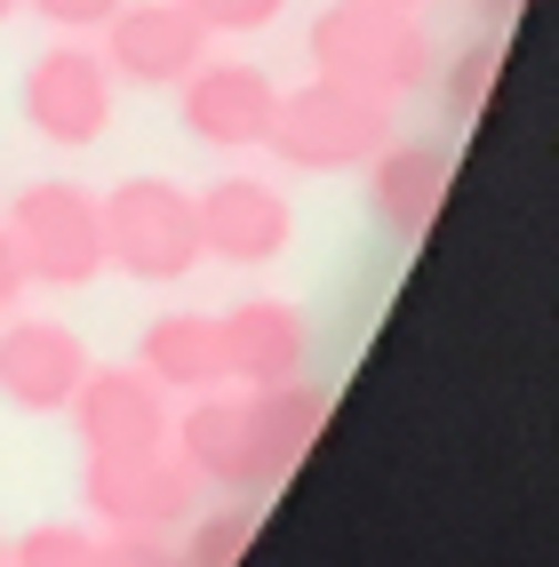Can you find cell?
<instances>
[{
  "instance_id": "cell-1",
  "label": "cell",
  "mask_w": 559,
  "mask_h": 567,
  "mask_svg": "<svg viewBox=\"0 0 559 567\" xmlns=\"http://www.w3.org/2000/svg\"><path fill=\"white\" fill-rule=\"evenodd\" d=\"M304 49H312L320 81L360 89L376 104H400V96L432 89V72H439V49H432L424 17L384 9V0H328L312 17V32H304Z\"/></svg>"
},
{
  "instance_id": "cell-9",
  "label": "cell",
  "mask_w": 559,
  "mask_h": 567,
  "mask_svg": "<svg viewBox=\"0 0 559 567\" xmlns=\"http://www.w3.org/2000/svg\"><path fill=\"white\" fill-rule=\"evenodd\" d=\"M193 208H200V256L240 264V272L280 264L296 240V208L272 176H216L208 193H193Z\"/></svg>"
},
{
  "instance_id": "cell-27",
  "label": "cell",
  "mask_w": 559,
  "mask_h": 567,
  "mask_svg": "<svg viewBox=\"0 0 559 567\" xmlns=\"http://www.w3.org/2000/svg\"><path fill=\"white\" fill-rule=\"evenodd\" d=\"M0 567H9V544H0Z\"/></svg>"
},
{
  "instance_id": "cell-5",
  "label": "cell",
  "mask_w": 559,
  "mask_h": 567,
  "mask_svg": "<svg viewBox=\"0 0 559 567\" xmlns=\"http://www.w3.org/2000/svg\"><path fill=\"white\" fill-rule=\"evenodd\" d=\"M81 504L104 519V536H176L200 512V480L176 464V447H153V456H89Z\"/></svg>"
},
{
  "instance_id": "cell-4",
  "label": "cell",
  "mask_w": 559,
  "mask_h": 567,
  "mask_svg": "<svg viewBox=\"0 0 559 567\" xmlns=\"http://www.w3.org/2000/svg\"><path fill=\"white\" fill-rule=\"evenodd\" d=\"M9 240L24 256V280L41 288H89L104 272V224H96V193L72 176H41L9 200Z\"/></svg>"
},
{
  "instance_id": "cell-25",
  "label": "cell",
  "mask_w": 559,
  "mask_h": 567,
  "mask_svg": "<svg viewBox=\"0 0 559 567\" xmlns=\"http://www.w3.org/2000/svg\"><path fill=\"white\" fill-rule=\"evenodd\" d=\"M384 9H416V17H424V9H432V0H384Z\"/></svg>"
},
{
  "instance_id": "cell-11",
  "label": "cell",
  "mask_w": 559,
  "mask_h": 567,
  "mask_svg": "<svg viewBox=\"0 0 559 567\" xmlns=\"http://www.w3.org/2000/svg\"><path fill=\"white\" fill-rule=\"evenodd\" d=\"M64 415L89 456H153V447H168V400L144 368H89Z\"/></svg>"
},
{
  "instance_id": "cell-18",
  "label": "cell",
  "mask_w": 559,
  "mask_h": 567,
  "mask_svg": "<svg viewBox=\"0 0 559 567\" xmlns=\"http://www.w3.org/2000/svg\"><path fill=\"white\" fill-rule=\"evenodd\" d=\"M496 72H504V32H479V41L439 72V112L447 121H479L496 96Z\"/></svg>"
},
{
  "instance_id": "cell-19",
  "label": "cell",
  "mask_w": 559,
  "mask_h": 567,
  "mask_svg": "<svg viewBox=\"0 0 559 567\" xmlns=\"http://www.w3.org/2000/svg\"><path fill=\"white\" fill-rule=\"evenodd\" d=\"M9 567H112V544L89 536V527H72V519H49L24 544H9Z\"/></svg>"
},
{
  "instance_id": "cell-15",
  "label": "cell",
  "mask_w": 559,
  "mask_h": 567,
  "mask_svg": "<svg viewBox=\"0 0 559 567\" xmlns=\"http://www.w3.org/2000/svg\"><path fill=\"white\" fill-rule=\"evenodd\" d=\"M136 368L153 375L161 392H216L224 384V344L208 312H161L136 336Z\"/></svg>"
},
{
  "instance_id": "cell-2",
  "label": "cell",
  "mask_w": 559,
  "mask_h": 567,
  "mask_svg": "<svg viewBox=\"0 0 559 567\" xmlns=\"http://www.w3.org/2000/svg\"><path fill=\"white\" fill-rule=\"evenodd\" d=\"M96 224H104V264L128 272L144 288H176L200 272V208L176 176H128L96 200Z\"/></svg>"
},
{
  "instance_id": "cell-10",
  "label": "cell",
  "mask_w": 559,
  "mask_h": 567,
  "mask_svg": "<svg viewBox=\"0 0 559 567\" xmlns=\"http://www.w3.org/2000/svg\"><path fill=\"white\" fill-rule=\"evenodd\" d=\"M104 72L112 81H136V89H176L184 72L208 56V32L184 0H121L104 24Z\"/></svg>"
},
{
  "instance_id": "cell-20",
  "label": "cell",
  "mask_w": 559,
  "mask_h": 567,
  "mask_svg": "<svg viewBox=\"0 0 559 567\" xmlns=\"http://www.w3.org/2000/svg\"><path fill=\"white\" fill-rule=\"evenodd\" d=\"M184 9L200 17V32H208V41H248V32L280 24V9H288V0H184Z\"/></svg>"
},
{
  "instance_id": "cell-6",
  "label": "cell",
  "mask_w": 559,
  "mask_h": 567,
  "mask_svg": "<svg viewBox=\"0 0 559 567\" xmlns=\"http://www.w3.org/2000/svg\"><path fill=\"white\" fill-rule=\"evenodd\" d=\"M112 96H121V81L104 72V56L89 41H56L24 72V121H32L41 144H56V153H89V144H104Z\"/></svg>"
},
{
  "instance_id": "cell-24",
  "label": "cell",
  "mask_w": 559,
  "mask_h": 567,
  "mask_svg": "<svg viewBox=\"0 0 559 567\" xmlns=\"http://www.w3.org/2000/svg\"><path fill=\"white\" fill-rule=\"evenodd\" d=\"M472 9H479V17H488V32H504V24H511L519 9H528V0H472Z\"/></svg>"
},
{
  "instance_id": "cell-22",
  "label": "cell",
  "mask_w": 559,
  "mask_h": 567,
  "mask_svg": "<svg viewBox=\"0 0 559 567\" xmlns=\"http://www.w3.org/2000/svg\"><path fill=\"white\" fill-rule=\"evenodd\" d=\"M104 544H112V567H184L168 536H104Z\"/></svg>"
},
{
  "instance_id": "cell-21",
  "label": "cell",
  "mask_w": 559,
  "mask_h": 567,
  "mask_svg": "<svg viewBox=\"0 0 559 567\" xmlns=\"http://www.w3.org/2000/svg\"><path fill=\"white\" fill-rule=\"evenodd\" d=\"M17 9H32L49 32H64V41H81V32H104V24H112L121 0H17Z\"/></svg>"
},
{
  "instance_id": "cell-17",
  "label": "cell",
  "mask_w": 559,
  "mask_h": 567,
  "mask_svg": "<svg viewBox=\"0 0 559 567\" xmlns=\"http://www.w3.org/2000/svg\"><path fill=\"white\" fill-rule=\"evenodd\" d=\"M248 544H256V504L240 496V504H216V512H193L184 519V567H240L248 559Z\"/></svg>"
},
{
  "instance_id": "cell-23",
  "label": "cell",
  "mask_w": 559,
  "mask_h": 567,
  "mask_svg": "<svg viewBox=\"0 0 559 567\" xmlns=\"http://www.w3.org/2000/svg\"><path fill=\"white\" fill-rule=\"evenodd\" d=\"M24 256H17V240H9V224H0V312H17L24 305Z\"/></svg>"
},
{
  "instance_id": "cell-26",
  "label": "cell",
  "mask_w": 559,
  "mask_h": 567,
  "mask_svg": "<svg viewBox=\"0 0 559 567\" xmlns=\"http://www.w3.org/2000/svg\"><path fill=\"white\" fill-rule=\"evenodd\" d=\"M9 17H17V0H0V24H9Z\"/></svg>"
},
{
  "instance_id": "cell-8",
  "label": "cell",
  "mask_w": 559,
  "mask_h": 567,
  "mask_svg": "<svg viewBox=\"0 0 559 567\" xmlns=\"http://www.w3.org/2000/svg\"><path fill=\"white\" fill-rule=\"evenodd\" d=\"M168 447L176 464L193 472L200 487H224V496H265L272 472H265V447H256V415L248 392H193V408L168 415Z\"/></svg>"
},
{
  "instance_id": "cell-14",
  "label": "cell",
  "mask_w": 559,
  "mask_h": 567,
  "mask_svg": "<svg viewBox=\"0 0 559 567\" xmlns=\"http://www.w3.org/2000/svg\"><path fill=\"white\" fill-rule=\"evenodd\" d=\"M447 176H456V161H447L439 136H392L376 161H368V208H376V224L392 240H424L439 224V200H447Z\"/></svg>"
},
{
  "instance_id": "cell-7",
  "label": "cell",
  "mask_w": 559,
  "mask_h": 567,
  "mask_svg": "<svg viewBox=\"0 0 559 567\" xmlns=\"http://www.w3.org/2000/svg\"><path fill=\"white\" fill-rule=\"evenodd\" d=\"M280 112V81L265 64L248 56H200L193 72L176 81V121L193 144H208V153H256Z\"/></svg>"
},
{
  "instance_id": "cell-13",
  "label": "cell",
  "mask_w": 559,
  "mask_h": 567,
  "mask_svg": "<svg viewBox=\"0 0 559 567\" xmlns=\"http://www.w3.org/2000/svg\"><path fill=\"white\" fill-rule=\"evenodd\" d=\"M216 344H224V384L240 392H265V384H288V375H304L312 360V328L296 305L280 296H248L216 320Z\"/></svg>"
},
{
  "instance_id": "cell-16",
  "label": "cell",
  "mask_w": 559,
  "mask_h": 567,
  "mask_svg": "<svg viewBox=\"0 0 559 567\" xmlns=\"http://www.w3.org/2000/svg\"><path fill=\"white\" fill-rule=\"evenodd\" d=\"M248 415H256V447H265V472L272 487L312 456V440L328 424V384H312V375H288V384H265L248 392Z\"/></svg>"
},
{
  "instance_id": "cell-12",
  "label": "cell",
  "mask_w": 559,
  "mask_h": 567,
  "mask_svg": "<svg viewBox=\"0 0 559 567\" xmlns=\"http://www.w3.org/2000/svg\"><path fill=\"white\" fill-rule=\"evenodd\" d=\"M89 375V344L64 320H9L0 328V400L17 415H64Z\"/></svg>"
},
{
  "instance_id": "cell-3",
  "label": "cell",
  "mask_w": 559,
  "mask_h": 567,
  "mask_svg": "<svg viewBox=\"0 0 559 567\" xmlns=\"http://www.w3.org/2000/svg\"><path fill=\"white\" fill-rule=\"evenodd\" d=\"M392 144V104L360 96V89H335V81H312L288 89L272 128H265V153L296 176H344V168H368Z\"/></svg>"
}]
</instances>
